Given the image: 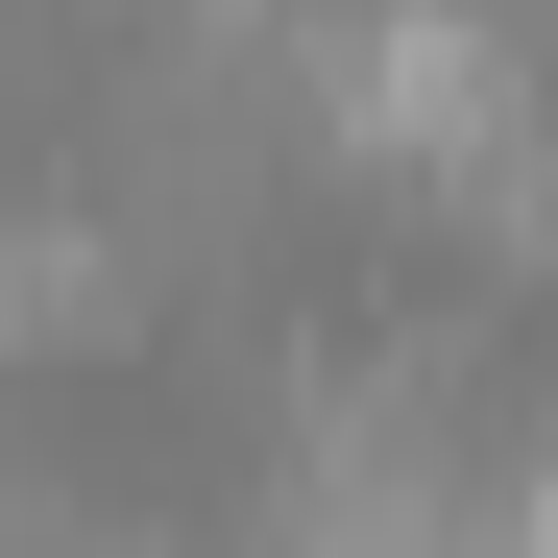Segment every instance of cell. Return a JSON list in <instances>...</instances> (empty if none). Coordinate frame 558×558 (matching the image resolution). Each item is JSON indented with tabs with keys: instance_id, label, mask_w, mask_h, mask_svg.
<instances>
[{
	"instance_id": "cell-1",
	"label": "cell",
	"mask_w": 558,
	"mask_h": 558,
	"mask_svg": "<svg viewBox=\"0 0 558 558\" xmlns=\"http://www.w3.org/2000/svg\"><path fill=\"white\" fill-rule=\"evenodd\" d=\"M486 25H510V73H534V98H558V0H486Z\"/></svg>"
}]
</instances>
